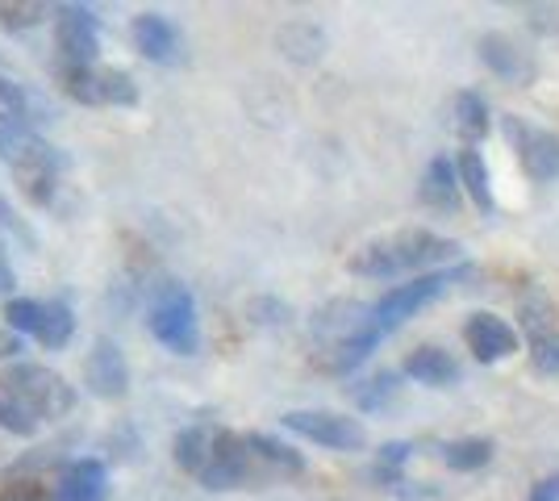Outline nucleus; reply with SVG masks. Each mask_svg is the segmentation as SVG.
<instances>
[{
	"mask_svg": "<svg viewBox=\"0 0 559 501\" xmlns=\"http://www.w3.org/2000/svg\"><path fill=\"white\" fill-rule=\"evenodd\" d=\"M460 247L451 239H439L430 230H396L389 239H376L368 247H359L350 255V272L355 276H372V281H389V276H401V272H418V267H430V263L455 260Z\"/></svg>",
	"mask_w": 559,
	"mask_h": 501,
	"instance_id": "f257e3e1",
	"label": "nucleus"
},
{
	"mask_svg": "<svg viewBox=\"0 0 559 501\" xmlns=\"http://www.w3.org/2000/svg\"><path fill=\"white\" fill-rule=\"evenodd\" d=\"M0 159L9 164L17 189L29 205H50L55 196V180H59V155L50 151L25 121L0 114Z\"/></svg>",
	"mask_w": 559,
	"mask_h": 501,
	"instance_id": "f03ea898",
	"label": "nucleus"
},
{
	"mask_svg": "<svg viewBox=\"0 0 559 501\" xmlns=\"http://www.w3.org/2000/svg\"><path fill=\"white\" fill-rule=\"evenodd\" d=\"M146 326L151 334L164 343L167 351L176 356H192L197 343H201V331H197V301L185 285L176 281H164V285L151 293V310H146Z\"/></svg>",
	"mask_w": 559,
	"mask_h": 501,
	"instance_id": "7ed1b4c3",
	"label": "nucleus"
},
{
	"mask_svg": "<svg viewBox=\"0 0 559 501\" xmlns=\"http://www.w3.org/2000/svg\"><path fill=\"white\" fill-rule=\"evenodd\" d=\"M0 381L9 384V393L29 409V418L34 422H43V418H59V414H68L71 402H75V393H71V384L59 377V372H50L43 363H13Z\"/></svg>",
	"mask_w": 559,
	"mask_h": 501,
	"instance_id": "20e7f679",
	"label": "nucleus"
},
{
	"mask_svg": "<svg viewBox=\"0 0 559 501\" xmlns=\"http://www.w3.org/2000/svg\"><path fill=\"white\" fill-rule=\"evenodd\" d=\"M201 485L205 489H242V485H263L259 480V464L251 452V439L247 434H213V452L201 468Z\"/></svg>",
	"mask_w": 559,
	"mask_h": 501,
	"instance_id": "39448f33",
	"label": "nucleus"
},
{
	"mask_svg": "<svg viewBox=\"0 0 559 501\" xmlns=\"http://www.w3.org/2000/svg\"><path fill=\"white\" fill-rule=\"evenodd\" d=\"M59 84L80 105H134L139 100L134 80L114 68H59Z\"/></svg>",
	"mask_w": 559,
	"mask_h": 501,
	"instance_id": "423d86ee",
	"label": "nucleus"
},
{
	"mask_svg": "<svg viewBox=\"0 0 559 501\" xmlns=\"http://www.w3.org/2000/svg\"><path fill=\"white\" fill-rule=\"evenodd\" d=\"M284 427L297 430L309 443H322L334 452H359L368 443V430L347 414H330V409H293L284 414Z\"/></svg>",
	"mask_w": 559,
	"mask_h": 501,
	"instance_id": "0eeeda50",
	"label": "nucleus"
},
{
	"mask_svg": "<svg viewBox=\"0 0 559 501\" xmlns=\"http://www.w3.org/2000/svg\"><path fill=\"white\" fill-rule=\"evenodd\" d=\"M447 285H451V276H447V272H426V276L409 281V285L389 288V293H384V297L372 306L376 326H380V331H393V326H401V322H405L414 310H421L426 301H435Z\"/></svg>",
	"mask_w": 559,
	"mask_h": 501,
	"instance_id": "6e6552de",
	"label": "nucleus"
},
{
	"mask_svg": "<svg viewBox=\"0 0 559 501\" xmlns=\"http://www.w3.org/2000/svg\"><path fill=\"white\" fill-rule=\"evenodd\" d=\"M55 47L63 68H96V22L88 9H59L55 17Z\"/></svg>",
	"mask_w": 559,
	"mask_h": 501,
	"instance_id": "1a4fd4ad",
	"label": "nucleus"
},
{
	"mask_svg": "<svg viewBox=\"0 0 559 501\" xmlns=\"http://www.w3.org/2000/svg\"><path fill=\"white\" fill-rule=\"evenodd\" d=\"M510 130V143L518 151V159L526 167L531 180H556L559 176V139L547 134V130H535V126H522L518 118L506 121Z\"/></svg>",
	"mask_w": 559,
	"mask_h": 501,
	"instance_id": "9d476101",
	"label": "nucleus"
},
{
	"mask_svg": "<svg viewBox=\"0 0 559 501\" xmlns=\"http://www.w3.org/2000/svg\"><path fill=\"white\" fill-rule=\"evenodd\" d=\"M84 381L93 389L96 397H126V389H130V363L121 356V347L109 343V338H96L88 359H84Z\"/></svg>",
	"mask_w": 559,
	"mask_h": 501,
	"instance_id": "9b49d317",
	"label": "nucleus"
},
{
	"mask_svg": "<svg viewBox=\"0 0 559 501\" xmlns=\"http://www.w3.org/2000/svg\"><path fill=\"white\" fill-rule=\"evenodd\" d=\"M130 38L134 47L151 59V63H180L185 43H180V29L167 22L164 13H139L130 25Z\"/></svg>",
	"mask_w": 559,
	"mask_h": 501,
	"instance_id": "f8f14e48",
	"label": "nucleus"
},
{
	"mask_svg": "<svg viewBox=\"0 0 559 501\" xmlns=\"http://www.w3.org/2000/svg\"><path fill=\"white\" fill-rule=\"evenodd\" d=\"M464 343H467V351H472V356L489 363V359L513 356L518 334H513L501 318H492V313H476V318L464 326Z\"/></svg>",
	"mask_w": 559,
	"mask_h": 501,
	"instance_id": "ddd939ff",
	"label": "nucleus"
},
{
	"mask_svg": "<svg viewBox=\"0 0 559 501\" xmlns=\"http://www.w3.org/2000/svg\"><path fill=\"white\" fill-rule=\"evenodd\" d=\"M276 50L288 59V63H301V68H309V63H318L322 55H326V29L318 22H284L276 29Z\"/></svg>",
	"mask_w": 559,
	"mask_h": 501,
	"instance_id": "4468645a",
	"label": "nucleus"
},
{
	"mask_svg": "<svg viewBox=\"0 0 559 501\" xmlns=\"http://www.w3.org/2000/svg\"><path fill=\"white\" fill-rule=\"evenodd\" d=\"M480 59H485L501 80H513V84H526V80L535 75V63L513 47V38H506V34H485V38H480Z\"/></svg>",
	"mask_w": 559,
	"mask_h": 501,
	"instance_id": "2eb2a0df",
	"label": "nucleus"
},
{
	"mask_svg": "<svg viewBox=\"0 0 559 501\" xmlns=\"http://www.w3.org/2000/svg\"><path fill=\"white\" fill-rule=\"evenodd\" d=\"M0 114H9V118L25 121L29 130L55 118V109L47 105V96H38L34 88L17 84V80H4V75H0Z\"/></svg>",
	"mask_w": 559,
	"mask_h": 501,
	"instance_id": "dca6fc26",
	"label": "nucleus"
},
{
	"mask_svg": "<svg viewBox=\"0 0 559 501\" xmlns=\"http://www.w3.org/2000/svg\"><path fill=\"white\" fill-rule=\"evenodd\" d=\"M105 498V468L96 460H80L63 468V477L55 480V501H100Z\"/></svg>",
	"mask_w": 559,
	"mask_h": 501,
	"instance_id": "f3484780",
	"label": "nucleus"
},
{
	"mask_svg": "<svg viewBox=\"0 0 559 501\" xmlns=\"http://www.w3.org/2000/svg\"><path fill=\"white\" fill-rule=\"evenodd\" d=\"M247 439H251V452H255L259 480L297 477L305 468L301 455L293 452V448H284V443H276V439H267V434H247Z\"/></svg>",
	"mask_w": 559,
	"mask_h": 501,
	"instance_id": "a211bd4d",
	"label": "nucleus"
},
{
	"mask_svg": "<svg viewBox=\"0 0 559 501\" xmlns=\"http://www.w3.org/2000/svg\"><path fill=\"white\" fill-rule=\"evenodd\" d=\"M405 377H414L421 384H451L460 377V368L443 347H418L405 356Z\"/></svg>",
	"mask_w": 559,
	"mask_h": 501,
	"instance_id": "6ab92c4d",
	"label": "nucleus"
},
{
	"mask_svg": "<svg viewBox=\"0 0 559 501\" xmlns=\"http://www.w3.org/2000/svg\"><path fill=\"white\" fill-rule=\"evenodd\" d=\"M451 130L464 139V143H480L489 134V105L476 93H460L451 105Z\"/></svg>",
	"mask_w": 559,
	"mask_h": 501,
	"instance_id": "aec40b11",
	"label": "nucleus"
},
{
	"mask_svg": "<svg viewBox=\"0 0 559 501\" xmlns=\"http://www.w3.org/2000/svg\"><path fill=\"white\" fill-rule=\"evenodd\" d=\"M376 338H380V334H368V338H350V343H326V347L318 351V368H322V372H334V377H343V372L359 368L364 359L372 356Z\"/></svg>",
	"mask_w": 559,
	"mask_h": 501,
	"instance_id": "412c9836",
	"label": "nucleus"
},
{
	"mask_svg": "<svg viewBox=\"0 0 559 501\" xmlns=\"http://www.w3.org/2000/svg\"><path fill=\"white\" fill-rule=\"evenodd\" d=\"M421 201L435 210H455L460 205V184H455V167L451 159H435L426 180H421Z\"/></svg>",
	"mask_w": 559,
	"mask_h": 501,
	"instance_id": "4be33fe9",
	"label": "nucleus"
},
{
	"mask_svg": "<svg viewBox=\"0 0 559 501\" xmlns=\"http://www.w3.org/2000/svg\"><path fill=\"white\" fill-rule=\"evenodd\" d=\"M518 318H522V331L531 334V343L556 331V306L547 301V293H543V288H531V293L518 301Z\"/></svg>",
	"mask_w": 559,
	"mask_h": 501,
	"instance_id": "5701e85b",
	"label": "nucleus"
},
{
	"mask_svg": "<svg viewBox=\"0 0 559 501\" xmlns=\"http://www.w3.org/2000/svg\"><path fill=\"white\" fill-rule=\"evenodd\" d=\"M71 331H75V322H71L68 306L47 301V306H43V318H38V331H34V338H38L47 351H59V347L71 338Z\"/></svg>",
	"mask_w": 559,
	"mask_h": 501,
	"instance_id": "b1692460",
	"label": "nucleus"
},
{
	"mask_svg": "<svg viewBox=\"0 0 559 501\" xmlns=\"http://www.w3.org/2000/svg\"><path fill=\"white\" fill-rule=\"evenodd\" d=\"M455 167H460V180H464L467 196L489 214L492 210V189H489V171H485V164H480V155L476 151H460V159H455Z\"/></svg>",
	"mask_w": 559,
	"mask_h": 501,
	"instance_id": "393cba45",
	"label": "nucleus"
},
{
	"mask_svg": "<svg viewBox=\"0 0 559 501\" xmlns=\"http://www.w3.org/2000/svg\"><path fill=\"white\" fill-rule=\"evenodd\" d=\"M210 452H213V434H210V430L192 427V430H185V434L176 439V464H180V468H188L192 477H201V468H205Z\"/></svg>",
	"mask_w": 559,
	"mask_h": 501,
	"instance_id": "a878e982",
	"label": "nucleus"
},
{
	"mask_svg": "<svg viewBox=\"0 0 559 501\" xmlns=\"http://www.w3.org/2000/svg\"><path fill=\"white\" fill-rule=\"evenodd\" d=\"M443 460L455 473H476L492 460V443L489 439H460V443H447Z\"/></svg>",
	"mask_w": 559,
	"mask_h": 501,
	"instance_id": "bb28decb",
	"label": "nucleus"
},
{
	"mask_svg": "<svg viewBox=\"0 0 559 501\" xmlns=\"http://www.w3.org/2000/svg\"><path fill=\"white\" fill-rule=\"evenodd\" d=\"M393 393H396L393 372H376V377H368V381L350 384V402H355V406H364V409H380Z\"/></svg>",
	"mask_w": 559,
	"mask_h": 501,
	"instance_id": "cd10ccee",
	"label": "nucleus"
},
{
	"mask_svg": "<svg viewBox=\"0 0 559 501\" xmlns=\"http://www.w3.org/2000/svg\"><path fill=\"white\" fill-rule=\"evenodd\" d=\"M0 427L17 430V434H34V427H38V422L29 418V409L9 393V384L4 381H0Z\"/></svg>",
	"mask_w": 559,
	"mask_h": 501,
	"instance_id": "c85d7f7f",
	"label": "nucleus"
},
{
	"mask_svg": "<svg viewBox=\"0 0 559 501\" xmlns=\"http://www.w3.org/2000/svg\"><path fill=\"white\" fill-rule=\"evenodd\" d=\"M38 318H43V301H25V297L4 301V326H9V331L34 334L38 331Z\"/></svg>",
	"mask_w": 559,
	"mask_h": 501,
	"instance_id": "c756f323",
	"label": "nucleus"
},
{
	"mask_svg": "<svg viewBox=\"0 0 559 501\" xmlns=\"http://www.w3.org/2000/svg\"><path fill=\"white\" fill-rule=\"evenodd\" d=\"M47 17V4H38V0H17V4H0V22L9 25V29H29V25H38Z\"/></svg>",
	"mask_w": 559,
	"mask_h": 501,
	"instance_id": "7c9ffc66",
	"label": "nucleus"
},
{
	"mask_svg": "<svg viewBox=\"0 0 559 501\" xmlns=\"http://www.w3.org/2000/svg\"><path fill=\"white\" fill-rule=\"evenodd\" d=\"M531 359H535L538 372H559V331L535 338L531 343Z\"/></svg>",
	"mask_w": 559,
	"mask_h": 501,
	"instance_id": "2f4dec72",
	"label": "nucleus"
},
{
	"mask_svg": "<svg viewBox=\"0 0 559 501\" xmlns=\"http://www.w3.org/2000/svg\"><path fill=\"white\" fill-rule=\"evenodd\" d=\"M13 242H22V247H29V235L22 230V222H13V214H9V205L0 201V255H13Z\"/></svg>",
	"mask_w": 559,
	"mask_h": 501,
	"instance_id": "473e14b6",
	"label": "nucleus"
},
{
	"mask_svg": "<svg viewBox=\"0 0 559 501\" xmlns=\"http://www.w3.org/2000/svg\"><path fill=\"white\" fill-rule=\"evenodd\" d=\"M526 13H531V25H535V29H543V34H559V9H551V4H531Z\"/></svg>",
	"mask_w": 559,
	"mask_h": 501,
	"instance_id": "72a5a7b5",
	"label": "nucleus"
},
{
	"mask_svg": "<svg viewBox=\"0 0 559 501\" xmlns=\"http://www.w3.org/2000/svg\"><path fill=\"white\" fill-rule=\"evenodd\" d=\"M255 313H267V322H284L288 318V306H280V301H251V318Z\"/></svg>",
	"mask_w": 559,
	"mask_h": 501,
	"instance_id": "f704fd0d",
	"label": "nucleus"
},
{
	"mask_svg": "<svg viewBox=\"0 0 559 501\" xmlns=\"http://www.w3.org/2000/svg\"><path fill=\"white\" fill-rule=\"evenodd\" d=\"M531 501H559V477H543L535 485V493H531Z\"/></svg>",
	"mask_w": 559,
	"mask_h": 501,
	"instance_id": "c9c22d12",
	"label": "nucleus"
},
{
	"mask_svg": "<svg viewBox=\"0 0 559 501\" xmlns=\"http://www.w3.org/2000/svg\"><path fill=\"white\" fill-rule=\"evenodd\" d=\"M22 351V338H17V331H0V359L17 356Z\"/></svg>",
	"mask_w": 559,
	"mask_h": 501,
	"instance_id": "e433bc0d",
	"label": "nucleus"
},
{
	"mask_svg": "<svg viewBox=\"0 0 559 501\" xmlns=\"http://www.w3.org/2000/svg\"><path fill=\"white\" fill-rule=\"evenodd\" d=\"M9 288V263H4V255H0V293Z\"/></svg>",
	"mask_w": 559,
	"mask_h": 501,
	"instance_id": "4c0bfd02",
	"label": "nucleus"
}]
</instances>
